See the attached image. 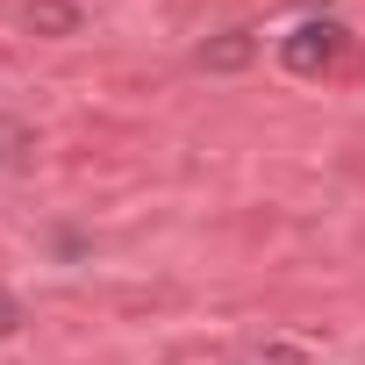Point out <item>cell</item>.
Returning <instances> with one entry per match:
<instances>
[{
  "instance_id": "1",
  "label": "cell",
  "mask_w": 365,
  "mask_h": 365,
  "mask_svg": "<svg viewBox=\"0 0 365 365\" xmlns=\"http://www.w3.org/2000/svg\"><path fill=\"white\" fill-rule=\"evenodd\" d=\"M336 58H344V22H336V15H308V22H294V29L279 36V65L301 72V79L329 72Z\"/></svg>"
},
{
  "instance_id": "4",
  "label": "cell",
  "mask_w": 365,
  "mask_h": 365,
  "mask_svg": "<svg viewBox=\"0 0 365 365\" xmlns=\"http://www.w3.org/2000/svg\"><path fill=\"white\" fill-rule=\"evenodd\" d=\"M29 150H36V129L22 115H0V165H22Z\"/></svg>"
},
{
  "instance_id": "2",
  "label": "cell",
  "mask_w": 365,
  "mask_h": 365,
  "mask_svg": "<svg viewBox=\"0 0 365 365\" xmlns=\"http://www.w3.org/2000/svg\"><path fill=\"white\" fill-rule=\"evenodd\" d=\"M22 29H29V36L65 43V36H79V29H86V8H79V0H29V8H22Z\"/></svg>"
},
{
  "instance_id": "5",
  "label": "cell",
  "mask_w": 365,
  "mask_h": 365,
  "mask_svg": "<svg viewBox=\"0 0 365 365\" xmlns=\"http://www.w3.org/2000/svg\"><path fill=\"white\" fill-rule=\"evenodd\" d=\"M244 365H308V351H294V344H258Z\"/></svg>"
},
{
  "instance_id": "3",
  "label": "cell",
  "mask_w": 365,
  "mask_h": 365,
  "mask_svg": "<svg viewBox=\"0 0 365 365\" xmlns=\"http://www.w3.org/2000/svg\"><path fill=\"white\" fill-rule=\"evenodd\" d=\"M251 58H258V36H251V29H222L215 43H201L194 65H201V72H244Z\"/></svg>"
},
{
  "instance_id": "6",
  "label": "cell",
  "mask_w": 365,
  "mask_h": 365,
  "mask_svg": "<svg viewBox=\"0 0 365 365\" xmlns=\"http://www.w3.org/2000/svg\"><path fill=\"white\" fill-rule=\"evenodd\" d=\"M15 329H22V301L0 287V336H15Z\"/></svg>"
}]
</instances>
